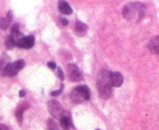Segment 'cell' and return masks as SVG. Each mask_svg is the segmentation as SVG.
Returning <instances> with one entry per match:
<instances>
[{"instance_id":"6da1fadb","label":"cell","mask_w":159,"mask_h":130,"mask_svg":"<svg viewBox=\"0 0 159 130\" xmlns=\"http://www.w3.org/2000/svg\"><path fill=\"white\" fill-rule=\"evenodd\" d=\"M146 7L140 2H132L126 5L123 9V15L128 21L138 22L143 18Z\"/></svg>"},{"instance_id":"7a4b0ae2","label":"cell","mask_w":159,"mask_h":130,"mask_svg":"<svg viewBox=\"0 0 159 130\" xmlns=\"http://www.w3.org/2000/svg\"><path fill=\"white\" fill-rule=\"evenodd\" d=\"M110 76L111 72L107 70H102L98 75L97 89L102 99H108L112 95V86L110 83Z\"/></svg>"},{"instance_id":"3957f363","label":"cell","mask_w":159,"mask_h":130,"mask_svg":"<svg viewBox=\"0 0 159 130\" xmlns=\"http://www.w3.org/2000/svg\"><path fill=\"white\" fill-rule=\"evenodd\" d=\"M90 98V91L87 86L81 85L75 87L70 93V99L74 103L79 104L84 101L89 100Z\"/></svg>"},{"instance_id":"277c9868","label":"cell","mask_w":159,"mask_h":130,"mask_svg":"<svg viewBox=\"0 0 159 130\" xmlns=\"http://www.w3.org/2000/svg\"><path fill=\"white\" fill-rule=\"evenodd\" d=\"M25 61L18 60L13 63H7L2 69V76L3 77H14L24 67Z\"/></svg>"},{"instance_id":"5b68a950","label":"cell","mask_w":159,"mask_h":130,"mask_svg":"<svg viewBox=\"0 0 159 130\" xmlns=\"http://www.w3.org/2000/svg\"><path fill=\"white\" fill-rule=\"evenodd\" d=\"M48 109L53 118L60 120L65 115L66 112L60 102L56 100H50L48 103Z\"/></svg>"},{"instance_id":"8992f818","label":"cell","mask_w":159,"mask_h":130,"mask_svg":"<svg viewBox=\"0 0 159 130\" xmlns=\"http://www.w3.org/2000/svg\"><path fill=\"white\" fill-rule=\"evenodd\" d=\"M67 73H68V77L70 81L72 82H79L83 79V76L82 72L79 70V67L75 63L69 64L67 67Z\"/></svg>"},{"instance_id":"52a82bcc","label":"cell","mask_w":159,"mask_h":130,"mask_svg":"<svg viewBox=\"0 0 159 130\" xmlns=\"http://www.w3.org/2000/svg\"><path fill=\"white\" fill-rule=\"evenodd\" d=\"M35 44V38L33 36L22 37L18 40L16 45L21 49H30Z\"/></svg>"},{"instance_id":"ba28073f","label":"cell","mask_w":159,"mask_h":130,"mask_svg":"<svg viewBox=\"0 0 159 130\" xmlns=\"http://www.w3.org/2000/svg\"><path fill=\"white\" fill-rule=\"evenodd\" d=\"M123 82H124V77L121 75V73L116 72H111L110 76V83L112 86H115V87H119L122 85Z\"/></svg>"},{"instance_id":"9c48e42d","label":"cell","mask_w":159,"mask_h":130,"mask_svg":"<svg viewBox=\"0 0 159 130\" xmlns=\"http://www.w3.org/2000/svg\"><path fill=\"white\" fill-rule=\"evenodd\" d=\"M149 50L153 54L159 55V36L154 37L150 40L148 44Z\"/></svg>"},{"instance_id":"30bf717a","label":"cell","mask_w":159,"mask_h":130,"mask_svg":"<svg viewBox=\"0 0 159 130\" xmlns=\"http://www.w3.org/2000/svg\"><path fill=\"white\" fill-rule=\"evenodd\" d=\"M60 126L62 127L63 130H70L72 127V122L71 119H70V116L66 114V113L65 114L64 116L60 120Z\"/></svg>"},{"instance_id":"8fae6325","label":"cell","mask_w":159,"mask_h":130,"mask_svg":"<svg viewBox=\"0 0 159 130\" xmlns=\"http://www.w3.org/2000/svg\"><path fill=\"white\" fill-rule=\"evenodd\" d=\"M59 11L63 14H66V15H69V14H71L73 13V11H72L71 7L69 5L68 3L65 1H60L59 2Z\"/></svg>"},{"instance_id":"7c38bea8","label":"cell","mask_w":159,"mask_h":130,"mask_svg":"<svg viewBox=\"0 0 159 130\" xmlns=\"http://www.w3.org/2000/svg\"><path fill=\"white\" fill-rule=\"evenodd\" d=\"M29 108V105L26 103H22L17 108V110L15 112L16 118L18 119V122H19L20 125H21L22 123V120H23V113L25 109Z\"/></svg>"},{"instance_id":"4fadbf2b","label":"cell","mask_w":159,"mask_h":130,"mask_svg":"<svg viewBox=\"0 0 159 130\" xmlns=\"http://www.w3.org/2000/svg\"><path fill=\"white\" fill-rule=\"evenodd\" d=\"M87 31V26L82 21H77L75 24V32L79 36H84Z\"/></svg>"},{"instance_id":"5bb4252c","label":"cell","mask_w":159,"mask_h":130,"mask_svg":"<svg viewBox=\"0 0 159 130\" xmlns=\"http://www.w3.org/2000/svg\"><path fill=\"white\" fill-rule=\"evenodd\" d=\"M11 37L13 40L15 41V43L17 44L18 40L21 38V34L20 33V30H19V26L18 24H14V26L12 27L11 29Z\"/></svg>"},{"instance_id":"9a60e30c","label":"cell","mask_w":159,"mask_h":130,"mask_svg":"<svg viewBox=\"0 0 159 130\" xmlns=\"http://www.w3.org/2000/svg\"><path fill=\"white\" fill-rule=\"evenodd\" d=\"M48 130H59V125L53 119H49L47 122Z\"/></svg>"},{"instance_id":"2e32d148","label":"cell","mask_w":159,"mask_h":130,"mask_svg":"<svg viewBox=\"0 0 159 130\" xmlns=\"http://www.w3.org/2000/svg\"><path fill=\"white\" fill-rule=\"evenodd\" d=\"M16 45V43L12 38H11V36L7 37L6 39V46L8 49H13Z\"/></svg>"},{"instance_id":"e0dca14e","label":"cell","mask_w":159,"mask_h":130,"mask_svg":"<svg viewBox=\"0 0 159 130\" xmlns=\"http://www.w3.org/2000/svg\"><path fill=\"white\" fill-rule=\"evenodd\" d=\"M10 24H11V22L6 18H0V28L2 29V30H7L8 27H9Z\"/></svg>"},{"instance_id":"ac0fdd59","label":"cell","mask_w":159,"mask_h":130,"mask_svg":"<svg viewBox=\"0 0 159 130\" xmlns=\"http://www.w3.org/2000/svg\"><path fill=\"white\" fill-rule=\"evenodd\" d=\"M63 90V85L62 84L61 85V87H60V89H59V90H57V91H55L51 92V93H50V95H51L52 96H54V97L58 96V95H60V94L62 93Z\"/></svg>"},{"instance_id":"d6986e66","label":"cell","mask_w":159,"mask_h":130,"mask_svg":"<svg viewBox=\"0 0 159 130\" xmlns=\"http://www.w3.org/2000/svg\"><path fill=\"white\" fill-rule=\"evenodd\" d=\"M58 77L60 78L62 81L64 80V78H65L64 73H63V70H62L60 67H59V68H58Z\"/></svg>"},{"instance_id":"ffe728a7","label":"cell","mask_w":159,"mask_h":130,"mask_svg":"<svg viewBox=\"0 0 159 130\" xmlns=\"http://www.w3.org/2000/svg\"><path fill=\"white\" fill-rule=\"evenodd\" d=\"M13 18H14V15H13L12 11H8V13H7V18H7V19L10 21V22H11L13 20Z\"/></svg>"},{"instance_id":"44dd1931","label":"cell","mask_w":159,"mask_h":130,"mask_svg":"<svg viewBox=\"0 0 159 130\" xmlns=\"http://www.w3.org/2000/svg\"><path fill=\"white\" fill-rule=\"evenodd\" d=\"M60 22H61L62 25L64 26H67V24H68V21H67L65 18H60Z\"/></svg>"},{"instance_id":"7402d4cb","label":"cell","mask_w":159,"mask_h":130,"mask_svg":"<svg viewBox=\"0 0 159 130\" xmlns=\"http://www.w3.org/2000/svg\"><path fill=\"white\" fill-rule=\"evenodd\" d=\"M48 66L51 69H55L56 67V63H54V62H48Z\"/></svg>"},{"instance_id":"603a6c76","label":"cell","mask_w":159,"mask_h":130,"mask_svg":"<svg viewBox=\"0 0 159 130\" xmlns=\"http://www.w3.org/2000/svg\"><path fill=\"white\" fill-rule=\"evenodd\" d=\"M0 130H11V129H10L9 127L7 126L6 125H2V124H1V125H0Z\"/></svg>"},{"instance_id":"cb8c5ba5","label":"cell","mask_w":159,"mask_h":130,"mask_svg":"<svg viewBox=\"0 0 159 130\" xmlns=\"http://www.w3.org/2000/svg\"><path fill=\"white\" fill-rule=\"evenodd\" d=\"M25 95V91L24 90H21L19 91V97H24Z\"/></svg>"},{"instance_id":"d4e9b609","label":"cell","mask_w":159,"mask_h":130,"mask_svg":"<svg viewBox=\"0 0 159 130\" xmlns=\"http://www.w3.org/2000/svg\"><path fill=\"white\" fill-rule=\"evenodd\" d=\"M3 63H4V60H0V70H2V69L3 68Z\"/></svg>"},{"instance_id":"484cf974","label":"cell","mask_w":159,"mask_h":130,"mask_svg":"<svg viewBox=\"0 0 159 130\" xmlns=\"http://www.w3.org/2000/svg\"><path fill=\"white\" fill-rule=\"evenodd\" d=\"M96 130H100V129H96Z\"/></svg>"}]
</instances>
